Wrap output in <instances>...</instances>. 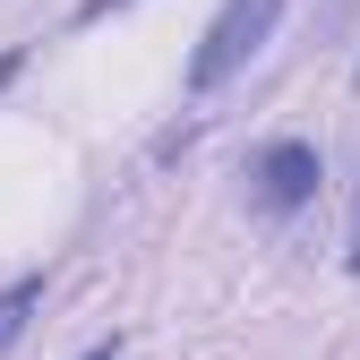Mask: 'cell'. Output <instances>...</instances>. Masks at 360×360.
I'll return each mask as SVG.
<instances>
[{
  "instance_id": "obj_8",
  "label": "cell",
  "mask_w": 360,
  "mask_h": 360,
  "mask_svg": "<svg viewBox=\"0 0 360 360\" xmlns=\"http://www.w3.org/2000/svg\"><path fill=\"white\" fill-rule=\"evenodd\" d=\"M352 86H360V69H352Z\"/></svg>"
},
{
  "instance_id": "obj_4",
  "label": "cell",
  "mask_w": 360,
  "mask_h": 360,
  "mask_svg": "<svg viewBox=\"0 0 360 360\" xmlns=\"http://www.w3.org/2000/svg\"><path fill=\"white\" fill-rule=\"evenodd\" d=\"M112 9H129V0H77V26H103Z\"/></svg>"
},
{
  "instance_id": "obj_2",
  "label": "cell",
  "mask_w": 360,
  "mask_h": 360,
  "mask_svg": "<svg viewBox=\"0 0 360 360\" xmlns=\"http://www.w3.org/2000/svg\"><path fill=\"white\" fill-rule=\"evenodd\" d=\"M318 180H326V163H318V146H309V138H266V146H249V163H240L249 206L275 214V223L318 198Z\"/></svg>"
},
{
  "instance_id": "obj_5",
  "label": "cell",
  "mask_w": 360,
  "mask_h": 360,
  "mask_svg": "<svg viewBox=\"0 0 360 360\" xmlns=\"http://www.w3.org/2000/svg\"><path fill=\"white\" fill-rule=\"evenodd\" d=\"M18 69H26V52H0V95L18 86Z\"/></svg>"
},
{
  "instance_id": "obj_6",
  "label": "cell",
  "mask_w": 360,
  "mask_h": 360,
  "mask_svg": "<svg viewBox=\"0 0 360 360\" xmlns=\"http://www.w3.org/2000/svg\"><path fill=\"white\" fill-rule=\"evenodd\" d=\"M86 360H120V335H112V343H95V352H86Z\"/></svg>"
},
{
  "instance_id": "obj_3",
  "label": "cell",
  "mask_w": 360,
  "mask_h": 360,
  "mask_svg": "<svg viewBox=\"0 0 360 360\" xmlns=\"http://www.w3.org/2000/svg\"><path fill=\"white\" fill-rule=\"evenodd\" d=\"M43 309V275H18V283H0V352H9L26 335V318Z\"/></svg>"
},
{
  "instance_id": "obj_7",
  "label": "cell",
  "mask_w": 360,
  "mask_h": 360,
  "mask_svg": "<svg viewBox=\"0 0 360 360\" xmlns=\"http://www.w3.org/2000/svg\"><path fill=\"white\" fill-rule=\"evenodd\" d=\"M352 275H360V232H352Z\"/></svg>"
},
{
  "instance_id": "obj_1",
  "label": "cell",
  "mask_w": 360,
  "mask_h": 360,
  "mask_svg": "<svg viewBox=\"0 0 360 360\" xmlns=\"http://www.w3.org/2000/svg\"><path fill=\"white\" fill-rule=\"evenodd\" d=\"M275 26H283V0H223L214 26H206V43H198V60H189V95L232 86L266 43H275Z\"/></svg>"
}]
</instances>
